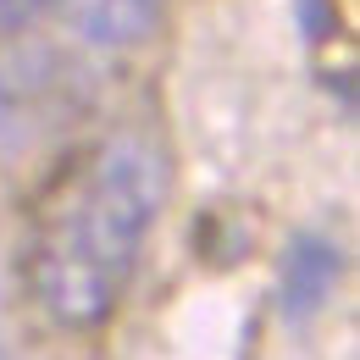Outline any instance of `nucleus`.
I'll return each mask as SVG.
<instances>
[{"mask_svg":"<svg viewBox=\"0 0 360 360\" xmlns=\"http://www.w3.org/2000/svg\"><path fill=\"white\" fill-rule=\"evenodd\" d=\"M56 0H0V28H28V22H39Z\"/></svg>","mask_w":360,"mask_h":360,"instance_id":"nucleus-4","label":"nucleus"},{"mask_svg":"<svg viewBox=\"0 0 360 360\" xmlns=\"http://www.w3.org/2000/svg\"><path fill=\"white\" fill-rule=\"evenodd\" d=\"M338 271H344V250L327 233H294V244L283 250V283H277L283 316L288 321H311L327 305Z\"/></svg>","mask_w":360,"mask_h":360,"instance_id":"nucleus-2","label":"nucleus"},{"mask_svg":"<svg viewBox=\"0 0 360 360\" xmlns=\"http://www.w3.org/2000/svg\"><path fill=\"white\" fill-rule=\"evenodd\" d=\"M72 11H78V34L94 50H128L155 28L167 0H72Z\"/></svg>","mask_w":360,"mask_h":360,"instance_id":"nucleus-3","label":"nucleus"},{"mask_svg":"<svg viewBox=\"0 0 360 360\" xmlns=\"http://www.w3.org/2000/svg\"><path fill=\"white\" fill-rule=\"evenodd\" d=\"M167 205V155L144 134H111L50 188L28 233V294L56 327L89 333L122 305L144 238Z\"/></svg>","mask_w":360,"mask_h":360,"instance_id":"nucleus-1","label":"nucleus"}]
</instances>
